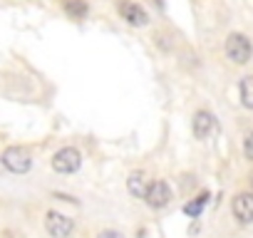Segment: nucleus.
<instances>
[{
	"label": "nucleus",
	"instance_id": "f257e3e1",
	"mask_svg": "<svg viewBox=\"0 0 253 238\" xmlns=\"http://www.w3.org/2000/svg\"><path fill=\"white\" fill-rule=\"evenodd\" d=\"M253 55V45L246 35L241 33H231L226 38V57L233 62V65H246Z\"/></svg>",
	"mask_w": 253,
	"mask_h": 238
},
{
	"label": "nucleus",
	"instance_id": "f03ea898",
	"mask_svg": "<svg viewBox=\"0 0 253 238\" xmlns=\"http://www.w3.org/2000/svg\"><path fill=\"white\" fill-rule=\"evenodd\" d=\"M3 166H5L8 171H13V174H25V171H30L33 159H30L28 149H23V147H10V149L3 152Z\"/></svg>",
	"mask_w": 253,
	"mask_h": 238
},
{
	"label": "nucleus",
	"instance_id": "7ed1b4c3",
	"mask_svg": "<svg viewBox=\"0 0 253 238\" xmlns=\"http://www.w3.org/2000/svg\"><path fill=\"white\" fill-rule=\"evenodd\" d=\"M80 164H82V157H80V152L72 149V147H65V149H60V152L52 157V169L60 171V174H72V171L80 169Z\"/></svg>",
	"mask_w": 253,
	"mask_h": 238
},
{
	"label": "nucleus",
	"instance_id": "20e7f679",
	"mask_svg": "<svg viewBox=\"0 0 253 238\" xmlns=\"http://www.w3.org/2000/svg\"><path fill=\"white\" fill-rule=\"evenodd\" d=\"M45 228H47V233H50L52 238H67V236L72 233V228H75V221H72L70 216H65V213L50 211V213L45 216Z\"/></svg>",
	"mask_w": 253,
	"mask_h": 238
},
{
	"label": "nucleus",
	"instance_id": "39448f33",
	"mask_svg": "<svg viewBox=\"0 0 253 238\" xmlns=\"http://www.w3.org/2000/svg\"><path fill=\"white\" fill-rule=\"evenodd\" d=\"M231 211L241 223H253V194L251 191L236 194V198L231 203Z\"/></svg>",
	"mask_w": 253,
	"mask_h": 238
},
{
	"label": "nucleus",
	"instance_id": "423d86ee",
	"mask_svg": "<svg viewBox=\"0 0 253 238\" xmlns=\"http://www.w3.org/2000/svg\"><path fill=\"white\" fill-rule=\"evenodd\" d=\"M144 198H147V203H149L152 208H164V206L171 201V189H169L167 181H154V184H149Z\"/></svg>",
	"mask_w": 253,
	"mask_h": 238
},
{
	"label": "nucleus",
	"instance_id": "0eeeda50",
	"mask_svg": "<svg viewBox=\"0 0 253 238\" xmlns=\"http://www.w3.org/2000/svg\"><path fill=\"white\" fill-rule=\"evenodd\" d=\"M119 15H122L126 23H129V25H137V28H142V25H147V23H149L147 10H144L142 5H137V3H129V0L119 3Z\"/></svg>",
	"mask_w": 253,
	"mask_h": 238
},
{
	"label": "nucleus",
	"instance_id": "6e6552de",
	"mask_svg": "<svg viewBox=\"0 0 253 238\" xmlns=\"http://www.w3.org/2000/svg\"><path fill=\"white\" fill-rule=\"evenodd\" d=\"M213 127H216V119H213L211 112L199 109V112L194 114V134H196V139H206V137L213 132Z\"/></svg>",
	"mask_w": 253,
	"mask_h": 238
},
{
	"label": "nucleus",
	"instance_id": "1a4fd4ad",
	"mask_svg": "<svg viewBox=\"0 0 253 238\" xmlns=\"http://www.w3.org/2000/svg\"><path fill=\"white\" fill-rule=\"evenodd\" d=\"M126 189H129L132 196L144 198V196H147V189H149V181H147L144 171H134V174H129V179H126Z\"/></svg>",
	"mask_w": 253,
	"mask_h": 238
},
{
	"label": "nucleus",
	"instance_id": "9d476101",
	"mask_svg": "<svg viewBox=\"0 0 253 238\" xmlns=\"http://www.w3.org/2000/svg\"><path fill=\"white\" fill-rule=\"evenodd\" d=\"M62 8H65V13H67L72 20H82V18H87V13H89L87 0H62Z\"/></svg>",
	"mask_w": 253,
	"mask_h": 238
},
{
	"label": "nucleus",
	"instance_id": "9b49d317",
	"mask_svg": "<svg viewBox=\"0 0 253 238\" xmlns=\"http://www.w3.org/2000/svg\"><path fill=\"white\" fill-rule=\"evenodd\" d=\"M238 94H241V104L246 109H253V75L243 77L238 84Z\"/></svg>",
	"mask_w": 253,
	"mask_h": 238
},
{
	"label": "nucleus",
	"instance_id": "f8f14e48",
	"mask_svg": "<svg viewBox=\"0 0 253 238\" xmlns=\"http://www.w3.org/2000/svg\"><path fill=\"white\" fill-rule=\"evenodd\" d=\"M206 201H209V194H201L199 198H194V201H189V203L184 206V213H189V216H199V213L204 211Z\"/></svg>",
	"mask_w": 253,
	"mask_h": 238
},
{
	"label": "nucleus",
	"instance_id": "ddd939ff",
	"mask_svg": "<svg viewBox=\"0 0 253 238\" xmlns=\"http://www.w3.org/2000/svg\"><path fill=\"white\" fill-rule=\"evenodd\" d=\"M243 154H246V159L253 161V132H248L243 139Z\"/></svg>",
	"mask_w": 253,
	"mask_h": 238
},
{
	"label": "nucleus",
	"instance_id": "4468645a",
	"mask_svg": "<svg viewBox=\"0 0 253 238\" xmlns=\"http://www.w3.org/2000/svg\"><path fill=\"white\" fill-rule=\"evenodd\" d=\"M97 238H124L122 233H117V231H102Z\"/></svg>",
	"mask_w": 253,
	"mask_h": 238
},
{
	"label": "nucleus",
	"instance_id": "2eb2a0df",
	"mask_svg": "<svg viewBox=\"0 0 253 238\" xmlns=\"http://www.w3.org/2000/svg\"><path fill=\"white\" fill-rule=\"evenodd\" d=\"M251 186H253V176H251Z\"/></svg>",
	"mask_w": 253,
	"mask_h": 238
}]
</instances>
